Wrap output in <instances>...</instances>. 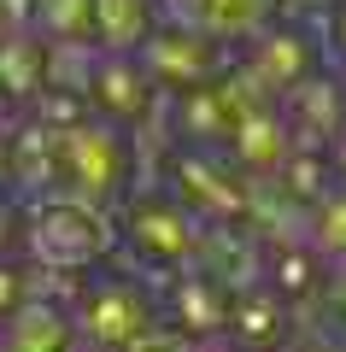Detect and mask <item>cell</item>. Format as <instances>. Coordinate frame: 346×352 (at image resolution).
I'll return each instance as SVG.
<instances>
[{"instance_id": "5", "label": "cell", "mask_w": 346, "mask_h": 352, "mask_svg": "<svg viewBox=\"0 0 346 352\" xmlns=\"http://www.w3.org/2000/svg\"><path fill=\"white\" fill-rule=\"evenodd\" d=\"M164 24H182L194 36H211L217 47L247 41L259 24L276 18V0H153Z\"/></svg>"}, {"instance_id": "4", "label": "cell", "mask_w": 346, "mask_h": 352, "mask_svg": "<svg viewBox=\"0 0 346 352\" xmlns=\"http://www.w3.org/2000/svg\"><path fill=\"white\" fill-rule=\"evenodd\" d=\"M282 118L294 124L299 147H329L346 129V76L334 71H311L305 82H294L288 94H276Z\"/></svg>"}, {"instance_id": "1", "label": "cell", "mask_w": 346, "mask_h": 352, "mask_svg": "<svg viewBox=\"0 0 346 352\" xmlns=\"http://www.w3.org/2000/svg\"><path fill=\"white\" fill-rule=\"evenodd\" d=\"M247 71H241V82L259 88L264 100H276V94H288L294 82H305L311 71H323V36L305 24H294V18H270V24H259L247 41Z\"/></svg>"}, {"instance_id": "10", "label": "cell", "mask_w": 346, "mask_h": 352, "mask_svg": "<svg viewBox=\"0 0 346 352\" xmlns=\"http://www.w3.org/2000/svg\"><path fill=\"white\" fill-rule=\"evenodd\" d=\"M317 294H323V305H329V311L346 323V258L323 264V288H317Z\"/></svg>"}, {"instance_id": "14", "label": "cell", "mask_w": 346, "mask_h": 352, "mask_svg": "<svg viewBox=\"0 0 346 352\" xmlns=\"http://www.w3.org/2000/svg\"><path fill=\"white\" fill-rule=\"evenodd\" d=\"M0 129H6V94H0Z\"/></svg>"}, {"instance_id": "3", "label": "cell", "mask_w": 346, "mask_h": 352, "mask_svg": "<svg viewBox=\"0 0 346 352\" xmlns=\"http://www.w3.org/2000/svg\"><path fill=\"white\" fill-rule=\"evenodd\" d=\"M59 164H71V182L83 194H111L129 170V147L118 124H71L59 135Z\"/></svg>"}, {"instance_id": "8", "label": "cell", "mask_w": 346, "mask_h": 352, "mask_svg": "<svg viewBox=\"0 0 346 352\" xmlns=\"http://www.w3.org/2000/svg\"><path fill=\"white\" fill-rule=\"evenodd\" d=\"M129 235H136L141 252L159 258V264H182V258H194V247H199V223H194V212H188L182 200L176 206H141L136 223H129Z\"/></svg>"}, {"instance_id": "9", "label": "cell", "mask_w": 346, "mask_h": 352, "mask_svg": "<svg viewBox=\"0 0 346 352\" xmlns=\"http://www.w3.org/2000/svg\"><path fill=\"white\" fill-rule=\"evenodd\" d=\"M305 241L323 264L346 258V182H323L305 200Z\"/></svg>"}, {"instance_id": "2", "label": "cell", "mask_w": 346, "mask_h": 352, "mask_svg": "<svg viewBox=\"0 0 346 352\" xmlns=\"http://www.w3.org/2000/svg\"><path fill=\"white\" fill-rule=\"evenodd\" d=\"M136 59H141V71H147L159 88H182V94H188V88H199V82H211V76H223L217 71L223 47L211 36L182 30V24H153L147 41L136 47Z\"/></svg>"}, {"instance_id": "6", "label": "cell", "mask_w": 346, "mask_h": 352, "mask_svg": "<svg viewBox=\"0 0 346 352\" xmlns=\"http://www.w3.org/2000/svg\"><path fill=\"white\" fill-rule=\"evenodd\" d=\"M36 235V252L53 264H94L100 252L111 247V229L100 223V212L88 206H47V212L30 223Z\"/></svg>"}, {"instance_id": "7", "label": "cell", "mask_w": 346, "mask_h": 352, "mask_svg": "<svg viewBox=\"0 0 346 352\" xmlns=\"http://www.w3.org/2000/svg\"><path fill=\"white\" fill-rule=\"evenodd\" d=\"M76 329L94 335V340H136V335L153 329V300L136 288V282H100V288L83 294Z\"/></svg>"}, {"instance_id": "12", "label": "cell", "mask_w": 346, "mask_h": 352, "mask_svg": "<svg viewBox=\"0 0 346 352\" xmlns=\"http://www.w3.org/2000/svg\"><path fill=\"white\" fill-rule=\"evenodd\" d=\"M329 182H346V129L329 141Z\"/></svg>"}, {"instance_id": "13", "label": "cell", "mask_w": 346, "mask_h": 352, "mask_svg": "<svg viewBox=\"0 0 346 352\" xmlns=\"http://www.w3.org/2000/svg\"><path fill=\"white\" fill-rule=\"evenodd\" d=\"M12 229H18V217H12V206L0 200V247H6V241H12Z\"/></svg>"}, {"instance_id": "11", "label": "cell", "mask_w": 346, "mask_h": 352, "mask_svg": "<svg viewBox=\"0 0 346 352\" xmlns=\"http://www.w3.org/2000/svg\"><path fill=\"white\" fill-rule=\"evenodd\" d=\"M323 47L334 53V65H346V0L329 6V24H323Z\"/></svg>"}]
</instances>
